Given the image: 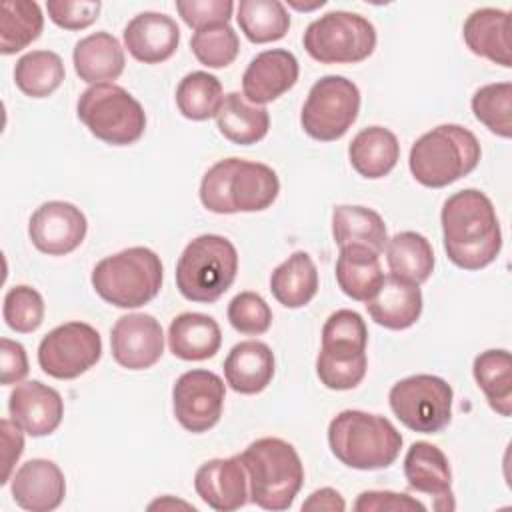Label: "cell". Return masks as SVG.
Segmentation results:
<instances>
[{
    "label": "cell",
    "mask_w": 512,
    "mask_h": 512,
    "mask_svg": "<svg viewBox=\"0 0 512 512\" xmlns=\"http://www.w3.org/2000/svg\"><path fill=\"white\" fill-rule=\"evenodd\" d=\"M442 244L448 260L462 270H480L502 250V232L492 200L464 188L446 198L440 212Z\"/></svg>",
    "instance_id": "obj_1"
},
{
    "label": "cell",
    "mask_w": 512,
    "mask_h": 512,
    "mask_svg": "<svg viewBox=\"0 0 512 512\" xmlns=\"http://www.w3.org/2000/svg\"><path fill=\"white\" fill-rule=\"evenodd\" d=\"M280 192L278 174L262 162L224 158L212 164L200 182V202L214 214L262 212Z\"/></svg>",
    "instance_id": "obj_2"
},
{
    "label": "cell",
    "mask_w": 512,
    "mask_h": 512,
    "mask_svg": "<svg viewBox=\"0 0 512 512\" xmlns=\"http://www.w3.org/2000/svg\"><path fill=\"white\" fill-rule=\"evenodd\" d=\"M240 460L248 474L250 502L264 510H288L304 484V466L296 448L274 436L246 446Z\"/></svg>",
    "instance_id": "obj_3"
},
{
    "label": "cell",
    "mask_w": 512,
    "mask_h": 512,
    "mask_svg": "<svg viewBox=\"0 0 512 512\" xmlns=\"http://www.w3.org/2000/svg\"><path fill=\"white\" fill-rule=\"evenodd\" d=\"M402 442V434L388 418L364 410H342L328 424L332 454L354 470H382L392 466Z\"/></svg>",
    "instance_id": "obj_4"
},
{
    "label": "cell",
    "mask_w": 512,
    "mask_h": 512,
    "mask_svg": "<svg viewBox=\"0 0 512 512\" xmlns=\"http://www.w3.org/2000/svg\"><path fill=\"white\" fill-rule=\"evenodd\" d=\"M480 156L482 148L474 132L460 124H440L412 144L408 166L422 186L444 188L468 176Z\"/></svg>",
    "instance_id": "obj_5"
},
{
    "label": "cell",
    "mask_w": 512,
    "mask_h": 512,
    "mask_svg": "<svg viewBox=\"0 0 512 512\" xmlns=\"http://www.w3.org/2000/svg\"><path fill=\"white\" fill-rule=\"evenodd\" d=\"M160 256L146 246H132L102 258L90 276L96 294L116 308H140L162 288Z\"/></svg>",
    "instance_id": "obj_6"
},
{
    "label": "cell",
    "mask_w": 512,
    "mask_h": 512,
    "mask_svg": "<svg viewBox=\"0 0 512 512\" xmlns=\"http://www.w3.org/2000/svg\"><path fill=\"white\" fill-rule=\"evenodd\" d=\"M238 252L220 234H202L186 244L176 262V288L200 304L216 302L236 280Z\"/></svg>",
    "instance_id": "obj_7"
},
{
    "label": "cell",
    "mask_w": 512,
    "mask_h": 512,
    "mask_svg": "<svg viewBox=\"0 0 512 512\" xmlns=\"http://www.w3.org/2000/svg\"><path fill=\"white\" fill-rule=\"evenodd\" d=\"M76 114L94 138L110 146H130L146 130L142 104L114 82L86 88L76 102Z\"/></svg>",
    "instance_id": "obj_8"
},
{
    "label": "cell",
    "mask_w": 512,
    "mask_h": 512,
    "mask_svg": "<svg viewBox=\"0 0 512 512\" xmlns=\"http://www.w3.org/2000/svg\"><path fill=\"white\" fill-rule=\"evenodd\" d=\"M302 42L320 64H358L372 56L376 28L356 12L332 10L308 24Z\"/></svg>",
    "instance_id": "obj_9"
},
{
    "label": "cell",
    "mask_w": 512,
    "mask_h": 512,
    "mask_svg": "<svg viewBox=\"0 0 512 512\" xmlns=\"http://www.w3.org/2000/svg\"><path fill=\"white\" fill-rule=\"evenodd\" d=\"M360 112V90L346 76L328 74L316 80L300 112L302 130L320 142L342 138Z\"/></svg>",
    "instance_id": "obj_10"
},
{
    "label": "cell",
    "mask_w": 512,
    "mask_h": 512,
    "mask_svg": "<svg viewBox=\"0 0 512 512\" xmlns=\"http://www.w3.org/2000/svg\"><path fill=\"white\" fill-rule=\"evenodd\" d=\"M452 400V386L434 374L402 378L388 392L394 416L406 428L420 434H436L450 424Z\"/></svg>",
    "instance_id": "obj_11"
},
{
    "label": "cell",
    "mask_w": 512,
    "mask_h": 512,
    "mask_svg": "<svg viewBox=\"0 0 512 512\" xmlns=\"http://www.w3.org/2000/svg\"><path fill=\"white\" fill-rule=\"evenodd\" d=\"M102 356V338L86 322H66L50 330L38 346V364L56 380H74Z\"/></svg>",
    "instance_id": "obj_12"
},
{
    "label": "cell",
    "mask_w": 512,
    "mask_h": 512,
    "mask_svg": "<svg viewBox=\"0 0 512 512\" xmlns=\"http://www.w3.org/2000/svg\"><path fill=\"white\" fill-rule=\"evenodd\" d=\"M226 398L224 380L210 370H188L172 386V410L178 424L202 434L214 428L222 416Z\"/></svg>",
    "instance_id": "obj_13"
},
{
    "label": "cell",
    "mask_w": 512,
    "mask_h": 512,
    "mask_svg": "<svg viewBox=\"0 0 512 512\" xmlns=\"http://www.w3.org/2000/svg\"><path fill=\"white\" fill-rule=\"evenodd\" d=\"M88 220L72 202L50 200L34 210L28 222L32 244L48 256L74 252L86 238Z\"/></svg>",
    "instance_id": "obj_14"
},
{
    "label": "cell",
    "mask_w": 512,
    "mask_h": 512,
    "mask_svg": "<svg viewBox=\"0 0 512 512\" xmlns=\"http://www.w3.org/2000/svg\"><path fill=\"white\" fill-rule=\"evenodd\" d=\"M110 350L116 364L128 370L152 368L164 354V332L152 314L120 316L110 330Z\"/></svg>",
    "instance_id": "obj_15"
},
{
    "label": "cell",
    "mask_w": 512,
    "mask_h": 512,
    "mask_svg": "<svg viewBox=\"0 0 512 512\" xmlns=\"http://www.w3.org/2000/svg\"><path fill=\"white\" fill-rule=\"evenodd\" d=\"M404 478L412 490L432 498L436 512H452L456 508L450 464L438 446L424 440L414 442L404 456Z\"/></svg>",
    "instance_id": "obj_16"
},
{
    "label": "cell",
    "mask_w": 512,
    "mask_h": 512,
    "mask_svg": "<svg viewBox=\"0 0 512 512\" xmlns=\"http://www.w3.org/2000/svg\"><path fill=\"white\" fill-rule=\"evenodd\" d=\"M300 74V64L290 50L270 48L256 54L242 74V94L248 102L264 106L288 92Z\"/></svg>",
    "instance_id": "obj_17"
},
{
    "label": "cell",
    "mask_w": 512,
    "mask_h": 512,
    "mask_svg": "<svg viewBox=\"0 0 512 512\" xmlns=\"http://www.w3.org/2000/svg\"><path fill=\"white\" fill-rule=\"evenodd\" d=\"M194 490L216 512H232L248 500V474L240 454L206 460L194 474Z\"/></svg>",
    "instance_id": "obj_18"
},
{
    "label": "cell",
    "mask_w": 512,
    "mask_h": 512,
    "mask_svg": "<svg viewBox=\"0 0 512 512\" xmlns=\"http://www.w3.org/2000/svg\"><path fill=\"white\" fill-rule=\"evenodd\" d=\"M10 418L30 436L52 434L64 416V400L58 390L42 384L40 380H28L16 384L8 398Z\"/></svg>",
    "instance_id": "obj_19"
},
{
    "label": "cell",
    "mask_w": 512,
    "mask_h": 512,
    "mask_svg": "<svg viewBox=\"0 0 512 512\" xmlns=\"http://www.w3.org/2000/svg\"><path fill=\"white\" fill-rule=\"evenodd\" d=\"M14 502L28 512H52L66 496V480L60 466L46 458L24 462L10 478Z\"/></svg>",
    "instance_id": "obj_20"
},
{
    "label": "cell",
    "mask_w": 512,
    "mask_h": 512,
    "mask_svg": "<svg viewBox=\"0 0 512 512\" xmlns=\"http://www.w3.org/2000/svg\"><path fill=\"white\" fill-rule=\"evenodd\" d=\"M180 44V28L162 12H140L124 28V46L142 64L168 60Z\"/></svg>",
    "instance_id": "obj_21"
},
{
    "label": "cell",
    "mask_w": 512,
    "mask_h": 512,
    "mask_svg": "<svg viewBox=\"0 0 512 512\" xmlns=\"http://www.w3.org/2000/svg\"><path fill=\"white\" fill-rule=\"evenodd\" d=\"M370 318L388 330H406L414 326L422 314V292L394 274L384 276L378 292L364 302Z\"/></svg>",
    "instance_id": "obj_22"
},
{
    "label": "cell",
    "mask_w": 512,
    "mask_h": 512,
    "mask_svg": "<svg viewBox=\"0 0 512 512\" xmlns=\"http://www.w3.org/2000/svg\"><path fill=\"white\" fill-rule=\"evenodd\" d=\"M462 38L472 54L502 68L512 66L510 14L500 8H478L462 26Z\"/></svg>",
    "instance_id": "obj_23"
},
{
    "label": "cell",
    "mask_w": 512,
    "mask_h": 512,
    "mask_svg": "<svg viewBox=\"0 0 512 512\" xmlns=\"http://www.w3.org/2000/svg\"><path fill=\"white\" fill-rule=\"evenodd\" d=\"M272 348L260 340H244L230 348L224 360L226 384L238 394H258L274 378Z\"/></svg>",
    "instance_id": "obj_24"
},
{
    "label": "cell",
    "mask_w": 512,
    "mask_h": 512,
    "mask_svg": "<svg viewBox=\"0 0 512 512\" xmlns=\"http://www.w3.org/2000/svg\"><path fill=\"white\" fill-rule=\"evenodd\" d=\"M222 344V330L218 322L202 312H182L168 328L170 352L186 362H200L212 358Z\"/></svg>",
    "instance_id": "obj_25"
},
{
    "label": "cell",
    "mask_w": 512,
    "mask_h": 512,
    "mask_svg": "<svg viewBox=\"0 0 512 512\" xmlns=\"http://www.w3.org/2000/svg\"><path fill=\"white\" fill-rule=\"evenodd\" d=\"M74 70L88 84H104L124 72V48L110 32H94L80 38L72 52Z\"/></svg>",
    "instance_id": "obj_26"
},
{
    "label": "cell",
    "mask_w": 512,
    "mask_h": 512,
    "mask_svg": "<svg viewBox=\"0 0 512 512\" xmlns=\"http://www.w3.org/2000/svg\"><path fill=\"white\" fill-rule=\"evenodd\" d=\"M384 280L380 254L362 244L340 246L336 260L338 288L356 302L370 300Z\"/></svg>",
    "instance_id": "obj_27"
},
{
    "label": "cell",
    "mask_w": 512,
    "mask_h": 512,
    "mask_svg": "<svg viewBox=\"0 0 512 512\" xmlns=\"http://www.w3.org/2000/svg\"><path fill=\"white\" fill-rule=\"evenodd\" d=\"M348 158L362 178L378 180L394 170L400 158V144L392 130L384 126H368L352 138Z\"/></svg>",
    "instance_id": "obj_28"
},
{
    "label": "cell",
    "mask_w": 512,
    "mask_h": 512,
    "mask_svg": "<svg viewBox=\"0 0 512 512\" xmlns=\"http://www.w3.org/2000/svg\"><path fill=\"white\" fill-rule=\"evenodd\" d=\"M270 292L286 308L306 306L318 292V270L308 252L290 254L270 274Z\"/></svg>",
    "instance_id": "obj_29"
},
{
    "label": "cell",
    "mask_w": 512,
    "mask_h": 512,
    "mask_svg": "<svg viewBox=\"0 0 512 512\" xmlns=\"http://www.w3.org/2000/svg\"><path fill=\"white\" fill-rule=\"evenodd\" d=\"M220 134L240 146L260 142L270 128V114L264 106H256L240 92H228L216 114Z\"/></svg>",
    "instance_id": "obj_30"
},
{
    "label": "cell",
    "mask_w": 512,
    "mask_h": 512,
    "mask_svg": "<svg viewBox=\"0 0 512 512\" xmlns=\"http://www.w3.org/2000/svg\"><path fill=\"white\" fill-rule=\"evenodd\" d=\"M332 236L340 246L362 244L374 252H384L388 232L382 216L366 206L340 204L332 210Z\"/></svg>",
    "instance_id": "obj_31"
},
{
    "label": "cell",
    "mask_w": 512,
    "mask_h": 512,
    "mask_svg": "<svg viewBox=\"0 0 512 512\" xmlns=\"http://www.w3.org/2000/svg\"><path fill=\"white\" fill-rule=\"evenodd\" d=\"M368 328L364 318L350 308L336 310L322 326L320 356L332 360H356L366 356Z\"/></svg>",
    "instance_id": "obj_32"
},
{
    "label": "cell",
    "mask_w": 512,
    "mask_h": 512,
    "mask_svg": "<svg viewBox=\"0 0 512 512\" xmlns=\"http://www.w3.org/2000/svg\"><path fill=\"white\" fill-rule=\"evenodd\" d=\"M472 374L490 408L508 418L512 412V358L504 348L484 350L474 358Z\"/></svg>",
    "instance_id": "obj_33"
},
{
    "label": "cell",
    "mask_w": 512,
    "mask_h": 512,
    "mask_svg": "<svg viewBox=\"0 0 512 512\" xmlns=\"http://www.w3.org/2000/svg\"><path fill=\"white\" fill-rule=\"evenodd\" d=\"M386 262L390 274L420 286L434 270V250L422 234L398 232L386 242Z\"/></svg>",
    "instance_id": "obj_34"
},
{
    "label": "cell",
    "mask_w": 512,
    "mask_h": 512,
    "mask_svg": "<svg viewBox=\"0 0 512 512\" xmlns=\"http://www.w3.org/2000/svg\"><path fill=\"white\" fill-rule=\"evenodd\" d=\"M64 76V62L52 50H32L20 56L14 66V82L18 90L30 98L54 94L64 82Z\"/></svg>",
    "instance_id": "obj_35"
},
{
    "label": "cell",
    "mask_w": 512,
    "mask_h": 512,
    "mask_svg": "<svg viewBox=\"0 0 512 512\" xmlns=\"http://www.w3.org/2000/svg\"><path fill=\"white\" fill-rule=\"evenodd\" d=\"M44 28V16L32 0H4L0 16V52L16 54L30 46Z\"/></svg>",
    "instance_id": "obj_36"
},
{
    "label": "cell",
    "mask_w": 512,
    "mask_h": 512,
    "mask_svg": "<svg viewBox=\"0 0 512 512\" xmlns=\"http://www.w3.org/2000/svg\"><path fill=\"white\" fill-rule=\"evenodd\" d=\"M236 20L242 34L254 44L276 42L290 28V14L280 0H240Z\"/></svg>",
    "instance_id": "obj_37"
},
{
    "label": "cell",
    "mask_w": 512,
    "mask_h": 512,
    "mask_svg": "<svg viewBox=\"0 0 512 512\" xmlns=\"http://www.w3.org/2000/svg\"><path fill=\"white\" fill-rule=\"evenodd\" d=\"M224 102L222 84L214 74L196 70L186 74L176 86V106L188 120L216 118Z\"/></svg>",
    "instance_id": "obj_38"
},
{
    "label": "cell",
    "mask_w": 512,
    "mask_h": 512,
    "mask_svg": "<svg viewBox=\"0 0 512 512\" xmlns=\"http://www.w3.org/2000/svg\"><path fill=\"white\" fill-rule=\"evenodd\" d=\"M472 112L480 124L500 138L512 136V84L494 82L478 88L472 96Z\"/></svg>",
    "instance_id": "obj_39"
},
{
    "label": "cell",
    "mask_w": 512,
    "mask_h": 512,
    "mask_svg": "<svg viewBox=\"0 0 512 512\" xmlns=\"http://www.w3.org/2000/svg\"><path fill=\"white\" fill-rule=\"evenodd\" d=\"M190 48L200 64L208 68H226L236 60L240 40L230 24H214L196 30L190 38Z\"/></svg>",
    "instance_id": "obj_40"
},
{
    "label": "cell",
    "mask_w": 512,
    "mask_h": 512,
    "mask_svg": "<svg viewBox=\"0 0 512 512\" xmlns=\"http://www.w3.org/2000/svg\"><path fill=\"white\" fill-rule=\"evenodd\" d=\"M2 316L14 332L30 334L38 330L44 320V300L36 288L18 284L6 292Z\"/></svg>",
    "instance_id": "obj_41"
},
{
    "label": "cell",
    "mask_w": 512,
    "mask_h": 512,
    "mask_svg": "<svg viewBox=\"0 0 512 512\" xmlns=\"http://www.w3.org/2000/svg\"><path fill=\"white\" fill-rule=\"evenodd\" d=\"M228 322L240 334L260 336L272 324V310L260 294L240 292L228 304Z\"/></svg>",
    "instance_id": "obj_42"
},
{
    "label": "cell",
    "mask_w": 512,
    "mask_h": 512,
    "mask_svg": "<svg viewBox=\"0 0 512 512\" xmlns=\"http://www.w3.org/2000/svg\"><path fill=\"white\" fill-rule=\"evenodd\" d=\"M368 368V358L358 360H330L324 356L316 358V374L320 382L330 390H352L356 388Z\"/></svg>",
    "instance_id": "obj_43"
},
{
    "label": "cell",
    "mask_w": 512,
    "mask_h": 512,
    "mask_svg": "<svg viewBox=\"0 0 512 512\" xmlns=\"http://www.w3.org/2000/svg\"><path fill=\"white\" fill-rule=\"evenodd\" d=\"M176 10L186 26L202 30L214 24H228L232 18V0H178Z\"/></svg>",
    "instance_id": "obj_44"
},
{
    "label": "cell",
    "mask_w": 512,
    "mask_h": 512,
    "mask_svg": "<svg viewBox=\"0 0 512 512\" xmlns=\"http://www.w3.org/2000/svg\"><path fill=\"white\" fill-rule=\"evenodd\" d=\"M48 18L64 30H82L98 20L102 2L98 0H50L46 2Z\"/></svg>",
    "instance_id": "obj_45"
},
{
    "label": "cell",
    "mask_w": 512,
    "mask_h": 512,
    "mask_svg": "<svg viewBox=\"0 0 512 512\" xmlns=\"http://www.w3.org/2000/svg\"><path fill=\"white\" fill-rule=\"evenodd\" d=\"M356 512H410V510H420L424 512L426 506L402 492H392V490H366L358 494L354 502Z\"/></svg>",
    "instance_id": "obj_46"
},
{
    "label": "cell",
    "mask_w": 512,
    "mask_h": 512,
    "mask_svg": "<svg viewBox=\"0 0 512 512\" xmlns=\"http://www.w3.org/2000/svg\"><path fill=\"white\" fill-rule=\"evenodd\" d=\"M0 370H2V384H20L28 374V356L26 348L10 338L0 340Z\"/></svg>",
    "instance_id": "obj_47"
},
{
    "label": "cell",
    "mask_w": 512,
    "mask_h": 512,
    "mask_svg": "<svg viewBox=\"0 0 512 512\" xmlns=\"http://www.w3.org/2000/svg\"><path fill=\"white\" fill-rule=\"evenodd\" d=\"M2 428V478L0 484H8L12 478V470L14 464L18 462V458L24 452V430L12 420V418H4L0 422Z\"/></svg>",
    "instance_id": "obj_48"
},
{
    "label": "cell",
    "mask_w": 512,
    "mask_h": 512,
    "mask_svg": "<svg viewBox=\"0 0 512 512\" xmlns=\"http://www.w3.org/2000/svg\"><path fill=\"white\" fill-rule=\"evenodd\" d=\"M302 510H328V512H344L346 510V502L342 498V494L334 488H320L314 490L304 502H302Z\"/></svg>",
    "instance_id": "obj_49"
},
{
    "label": "cell",
    "mask_w": 512,
    "mask_h": 512,
    "mask_svg": "<svg viewBox=\"0 0 512 512\" xmlns=\"http://www.w3.org/2000/svg\"><path fill=\"white\" fill-rule=\"evenodd\" d=\"M166 506H184V508H188V510H194V506H190V504H186V502H180V500H172L170 496H166L164 500H156V502H152L148 508L150 510H154V508H166Z\"/></svg>",
    "instance_id": "obj_50"
},
{
    "label": "cell",
    "mask_w": 512,
    "mask_h": 512,
    "mask_svg": "<svg viewBox=\"0 0 512 512\" xmlns=\"http://www.w3.org/2000/svg\"><path fill=\"white\" fill-rule=\"evenodd\" d=\"M324 4H326L324 0H316V2H312V4H300V2H294V0H290V2H288V6H292V8H296V10H304V12H310V10L322 8Z\"/></svg>",
    "instance_id": "obj_51"
}]
</instances>
